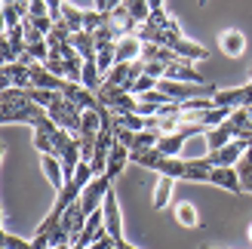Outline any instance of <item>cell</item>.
I'll list each match as a JSON object with an SVG mask.
<instances>
[{
  "label": "cell",
  "instance_id": "obj_1",
  "mask_svg": "<svg viewBox=\"0 0 252 249\" xmlns=\"http://www.w3.org/2000/svg\"><path fill=\"white\" fill-rule=\"evenodd\" d=\"M46 108L34 105L28 93L19 90V86H9L0 95V123L3 126H12V123H28V126H37L40 120H46Z\"/></svg>",
  "mask_w": 252,
  "mask_h": 249
},
{
  "label": "cell",
  "instance_id": "obj_2",
  "mask_svg": "<svg viewBox=\"0 0 252 249\" xmlns=\"http://www.w3.org/2000/svg\"><path fill=\"white\" fill-rule=\"evenodd\" d=\"M135 34H138L142 43H157V46H169V49H175V43L185 37L182 28H179V22H175L166 9H154L148 16V22Z\"/></svg>",
  "mask_w": 252,
  "mask_h": 249
},
{
  "label": "cell",
  "instance_id": "obj_3",
  "mask_svg": "<svg viewBox=\"0 0 252 249\" xmlns=\"http://www.w3.org/2000/svg\"><path fill=\"white\" fill-rule=\"evenodd\" d=\"M46 114L53 117V120L59 123L62 129H68V132L74 135V139H77V132H80V123H83V114H86V111H83L80 105H74L71 98H65V95L59 93V98H56V102L46 108Z\"/></svg>",
  "mask_w": 252,
  "mask_h": 249
},
{
  "label": "cell",
  "instance_id": "obj_4",
  "mask_svg": "<svg viewBox=\"0 0 252 249\" xmlns=\"http://www.w3.org/2000/svg\"><path fill=\"white\" fill-rule=\"evenodd\" d=\"M108 194H111V179H108V176H95V179L83 188V194H80L83 213H86V216L98 213V209L105 206V197H108Z\"/></svg>",
  "mask_w": 252,
  "mask_h": 249
},
{
  "label": "cell",
  "instance_id": "obj_5",
  "mask_svg": "<svg viewBox=\"0 0 252 249\" xmlns=\"http://www.w3.org/2000/svg\"><path fill=\"white\" fill-rule=\"evenodd\" d=\"M25 53H28V46H25V31H22V28L3 31V40H0V56H3V65L19 62Z\"/></svg>",
  "mask_w": 252,
  "mask_h": 249
},
{
  "label": "cell",
  "instance_id": "obj_6",
  "mask_svg": "<svg viewBox=\"0 0 252 249\" xmlns=\"http://www.w3.org/2000/svg\"><path fill=\"white\" fill-rule=\"evenodd\" d=\"M102 213H105V228L108 234L114 240H123V218H120V200H117V194L114 188H111V194L105 197V206H102Z\"/></svg>",
  "mask_w": 252,
  "mask_h": 249
},
{
  "label": "cell",
  "instance_id": "obj_7",
  "mask_svg": "<svg viewBox=\"0 0 252 249\" xmlns=\"http://www.w3.org/2000/svg\"><path fill=\"white\" fill-rule=\"evenodd\" d=\"M31 86H37V90H53V93H62L68 86V80H62L59 74H53L43 62H37V65L31 68Z\"/></svg>",
  "mask_w": 252,
  "mask_h": 249
},
{
  "label": "cell",
  "instance_id": "obj_8",
  "mask_svg": "<svg viewBox=\"0 0 252 249\" xmlns=\"http://www.w3.org/2000/svg\"><path fill=\"white\" fill-rule=\"evenodd\" d=\"M243 154H246V145H243L240 139H234L231 145L219 148V151H209L206 157L212 160V166H237V163L243 160Z\"/></svg>",
  "mask_w": 252,
  "mask_h": 249
},
{
  "label": "cell",
  "instance_id": "obj_9",
  "mask_svg": "<svg viewBox=\"0 0 252 249\" xmlns=\"http://www.w3.org/2000/svg\"><path fill=\"white\" fill-rule=\"evenodd\" d=\"M209 182L219 185V188H224V191H231V194H243V182H240L237 166H216Z\"/></svg>",
  "mask_w": 252,
  "mask_h": 249
},
{
  "label": "cell",
  "instance_id": "obj_10",
  "mask_svg": "<svg viewBox=\"0 0 252 249\" xmlns=\"http://www.w3.org/2000/svg\"><path fill=\"white\" fill-rule=\"evenodd\" d=\"M108 25L117 31V37H126V34H135V31H138V22L132 19V12L126 9L123 3H120L117 9L108 12Z\"/></svg>",
  "mask_w": 252,
  "mask_h": 249
},
{
  "label": "cell",
  "instance_id": "obj_11",
  "mask_svg": "<svg viewBox=\"0 0 252 249\" xmlns=\"http://www.w3.org/2000/svg\"><path fill=\"white\" fill-rule=\"evenodd\" d=\"M166 80H182V83H206L203 74L194 71V62H185V59H175L172 65L166 68Z\"/></svg>",
  "mask_w": 252,
  "mask_h": 249
},
{
  "label": "cell",
  "instance_id": "obj_12",
  "mask_svg": "<svg viewBox=\"0 0 252 249\" xmlns=\"http://www.w3.org/2000/svg\"><path fill=\"white\" fill-rule=\"evenodd\" d=\"M9 86L28 90V86H31V68H28V65H22V62L3 65V90H9Z\"/></svg>",
  "mask_w": 252,
  "mask_h": 249
},
{
  "label": "cell",
  "instance_id": "obj_13",
  "mask_svg": "<svg viewBox=\"0 0 252 249\" xmlns=\"http://www.w3.org/2000/svg\"><path fill=\"white\" fill-rule=\"evenodd\" d=\"M142 49H145V43L138 40V34H126V37L117 40V62H123V65L138 62L142 59Z\"/></svg>",
  "mask_w": 252,
  "mask_h": 249
},
{
  "label": "cell",
  "instance_id": "obj_14",
  "mask_svg": "<svg viewBox=\"0 0 252 249\" xmlns=\"http://www.w3.org/2000/svg\"><path fill=\"white\" fill-rule=\"evenodd\" d=\"M172 98L166 95V93H160V90H151V93H145V95H138V111L135 114H142V117H154L157 111L163 108V105H169Z\"/></svg>",
  "mask_w": 252,
  "mask_h": 249
},
{
  "label": "cell",
  "instance_id": "obj_15",
  "mask_svg": "<svg viewBox=\"0 0 252 249\" xmlns=\"http://www.w3.org/2000/svg\"><path fill=\"white\" fill-rule=\"evenodd\" d=\"M126 163H129V148H123L114 142V148H111V154H108V166H105V176L114 182L120 172L126 169Z\"/></svg>",
  "mask_w": 252,
  "mask_h": 249
},
{
  "label": "cell",
  "instance_id": "obj_16",
  "mask_svg": "<svg viewBox=\"0 0 252 249\" xmlns=\"http://www.w3.org/2000/svg\"><path fill=\"white\" fill-rule=\"evenodd\" d=\"M40 166H43V176L46 182L56 188V194L65 188V166H62V160L59 157H40Z\"/></svg>",
  "mask_w": 252,
  "mask_h": 249
},
{
  "label": "cell",
  "instance_id": "obj_17",
  "mask_svg": "<svg viewBox=\"0 0 252 249\" xmlns=\"http://www.w3.org/2000/svg\"><path fill=\"white\" fill-rule=\"evenodd\" d=\"M212 160L209 157H191L188 160V169H185V179L188 182H209L212 179Z\"/></svg>",
  "mask_w": 252,
  "mask_h": 249
},
{
  "label": "cell",
  "instance_id": "obj_18",
  "mask_svg": "<svg viewBox=\"0 0 252 249\" xmlns=\"http://www.w3.org/2000/svg\"><path fill=\"white\" fill-rule=\"evenodd\" d=\"M203 139H206V148H209V151H219V148H224V145H231V142L237 139V135H234V126H231L228 120H224L221 126H216V129H209V132L203 135Z\"/></svg>",
  "mask_w": 252,
  "mask_h": 249
},
{
  "label": "cell",
  "instance_id": "obj_19",
  "mask_svg": "<svg viewBox=\"0 0 252 249\" xmlns=\"http://www.w3.org/2000/svg\"><path fill=\"white\" fill-rule=\"evenodd\" d=\"M71 46L80 53L83 62H95V53H98V49H95V34H93V31H77V34L71 37Z\"/></svg>",
  "mask_w": 252,
  "mask_h": 249
},
{
  "label": "cell",
  "instance_id": "obj_20",
  "mask_svg": "<svg viewBox=\"0 0 252 249\" xmlns=\"http://www.w3.org/2000/svg\"><path fill=\"white\" fill-rule=\"evenodd\" d=\"M172 53L179 56V59H185V62H203V59H209V49L194 43V40H188V37H182V40L175 43Z\"/></svg>",
  "mask_w": 252,
  "mask_h": 249
},
{
  "label": "cell",
  "instance_id": "obj_21",
  "mask_svg": "<svg viewBox=\"0 0 252 249\" xmlns=\"http://www.w3.org/2000/svg\"><path fill=\"white\" fill-rule=\"evenodd\" d=\"M219 46H221V53L224 56H243V46H246V40H243V31H224L221 37H219Z\"/></svg>",
  "mask_w": 252,
  "mask_h": 249
},
{
  "label": "cell",
  "instance_id": "obj_22",
  "mask_svg": "<svg viewBox=\"0 0 252 249\" xmlns=\"http://www.w3.org/2000/svg\"><path fill=\"white\" fill-rule=\"evenodd\" d=\"M105 80L129 93V86H132V62H129V65H123V62H117V65L108 71V77H105Z\"/></svg>",
  "mask_w": 252,
  "mask_h": 249
},
{
  "label": "cell",
  "instance_id": "obj_23",
  "mask_svg": "<svg viewBox=\"0 0 252 249\" xmlns=\"http://www.w3.org/2000/svg\"><path fill=\"white\" fill-rule=\"evenodd\" d=\"M129 160L132 163H138V166H145V169H160V163H163V154L157 151V148H148V151H129Z\"/></svg>",
  "mask_w": 252,
  "mask_h": 249
},
{
  "label": "cell",
  "instance_id": "obj_24",
  "mask_svg": "<svg viewBox=\"0 0 252 249\" xmlns=\"http://www.w3.org/2000/svg\"><path fill=\"white\" fill-rule=\"evenodd\" d=\"M212 102H216L219 108H240L243 105V86H234V90H219L216 95H212Z\"/></svg>",
  "mask_w": 252,
  "mask_h": 249
},
{
  "label": "cell",
  "instance_id": "obj_25",
  "mask_svg": "<svg viewBox=\"0 0 252 249\" xmlns=\"http://www.w3.org/2000/svg\"><path fill=\"white\" fill-rule=\"evenodd\" d=\"M172 188H175V179H169V176H160V179H157V188H154V209H166V206H169Z\"/></svg>",
  "mask_w": 252,
  "mask_h": 249
},
{
  "label": "cell",
  "instance_id": "obj_26",
  "mask_svg": "<svg viewBox=\"0 0 252 249\" xmlns=\"http://www.w3.org/2000/svg\"><path fill=\"white\" fill-rule=\"evenodd\" d=\"M102 83H105V77H102V71H98V65H95V62H86V65H83V77H80V86H86L90 93H98V90H102Z\"/></svg>",
  "mask_w": 252,
  "mask_h": 249
},
{
  "label": "cell",
  "instance_id": "obj_27",
  "mask_svg": "<svg viewBox=\"0 0 252 249\" xmlns=\"http://www.w3.org/2000/svg\"><path fill=\"white\" fill-rule=\"evenodd\" d=\"M22 22H25L22 6L16 3V0H3V31H9V28H22Z\"/></svg>",
  "mask_w": 252,
  "mask_h": 249
},
{
  "label": "cell",
  "instance_id": "obj_28",
  "mask_svg": "<svg viewBox=\"0 0 252 249\" xmlns=\"http://www.w3.org/2000/svg\"><path fill=\"white\" fill-rule=\"evenodd\" d=\"M185 169H188V160L185 157H163L160 163V176H169V179H185Z\"/></svg>",
  "mask_w": 252,
  "mask_h": 249
},
{
  "label": "cell",
  "instance_id": "obj_29",
  "mask_svg": "<svg viewBox=\"0 0 252 249\" xmlns=\"http://www.w3.org/2000/svg\"><path fill=\"white\" fill-rule=\"evenodd\" d=\"M83 16H86V12H83V9H77L74 3H65V6H62V22H65L74 34L83 31Z\"/></svg>",
  "mask_w": 252,
  "mask_h": 249
},
{
  "label": "cell",
  "instance_id": "obj_30",
  "mask_svg": "<svg viewBox=\"0 0 252 249\" xmlns=\"http://www.w3.org/2000/svg\"><path fill=\"white\" fill-rule=\"evenodd\" d=\"M175 221H179L182 228H197V221H200V216H197V209H194V203H179L175 206Z\"/></svg>",
  "mask_w": 252,
  "mask_h": 249
},
{
  "label": "cell",
  "instance_id": "obj_31",
  "mask_svg": "<svg viewBox=\"0 0 252 249\" xmlns=\"http://www.w3.org/2000/svg\"><path fill=\"white\" fill-rule=\"evenodd\" d=\"M25 93H28V98H31L34 105H40V108H49L59 98V93H53V90H37V86H28Z\"/></svg>",
  "mask_w": 252,
  "mask_h": 249
},
{
  "label": "cell",
  "instance_id": "obj_32",
  "mask_svg": "<svg viewBox=\"0 0 252 249\" xmlns=\"http://www.w3.org/2000/svg\"><path fill=\"white\" fill-rule=\"evenodd\" d=\"M114 126L142 132V129H145V117H142V114H114Z\"/></svg>",
  "mask_w": 252,
  "mask_h": 249
},
{
  "label": "cell",
  "instance_id": "obj_33",
  "mask_svg": "<svg viewBox=\"0 0 252 249\" xmlns=\"http://www.w3.org/2000/svg\"><path fill=\"white\" fill-rule=\"evenodd\" d=\"M160 145V132H151V129H142L135 135V145L132 151H148V148H157Z\"/></svg>",
  "mask_w": 252,
  "mask_h": 249
},
{
  "label": "cell",
  "instance_id": "obj_34",
  "mask_svg": "<svg viewBox=\"0 0 252 249\" xmlns=\"http://www.w3.org/2000/svg\"><path fill=\"white\" fill-rule=\"evenodd\" d=\"M0 249H34V243L16 237L12 231H3V234H0Z\"/></svg>",
  "mask_w": 252,
  "mask_h": 249
},
{
  "label": "cell",
  "instance_id": "obj_35",
  "mask_svg": "<svg viewBox=\"0 0 252 249\" xmlns=\"http://www.w3.org/2000/svg\"><path fill=\"white\" fill-rule=\"evenodd\" d=\"M157 83H160L157 77H151V74H142V77H138V80L129 86V93L138 98V95H145V93H151V90H157Z\"/></svg>",
  "mask_w": 252,
  "mask_h": 249
},
{
  "label": "cell",
  "instance_id": "obj_36",
  "mask_svg": "<svg viewBox=\"0 0 252 249\" xmlns=\"http://www.w3.org/2000/svg\"><path fill=\"white\" fill-rule=\"evenodd\" d=\"M237 172H240V182H243V191L252 194V157L243 154V160L237 163Z\"/></svg>",
  "mask_w": 252,
  "mask_h": 249
},
{
  "label": "cell",
  "instance_id": "obj_37",
  "mask_svg": "<svg viewBox=\"0 0 252 249\" xmlns=\"http://www.w3.org/2000/svg\"><path fill=\"white\" fill-rule=\"evenodd\" d=\"M135 135H138V132H132V129L114 126V142H117V145H123V148H129V151H132V145H135Z\"/></svg>",
  "mask_w": 252,
  "mask_h": 249
},
{
  "label": "cell",
  "instance_id": "obj_38",
  "mask_svg": "<svg viewBox=\"0 0 252 249\" xmlns=\"http://www.w3.org/2000/svg\"><path fill=\"white\" fill-rule=\"evenodd\" d=\"M166 68L169 65H163V62H145V74H151V77H157V80L166 77Z\"/></svg>",
  "mask_w": 252,
  "mask_h": 249
},
{
  "label": "cell",
  "instance_id": "obj_39",
  "mask_svg": "<svg viewBox=\"0 0 252 249\" xmlns=\"http://www.w3.org/2000/svg\"><path fill=\"white\" fill-rule=\"evenodd\" d=\"M86 249H117V240L111 237V234H105V237H98L93 246H86Z\"/></svg>",
  "mask_w": 252,
  "mask_h": 249
},
{
  "label": "cell",
  "instance_id": "obj_40",
  "mask_svg": "<svg viewBox=\"0 0 252 249\" xmlns=\"http://www.w3.org/2000/svg\"><path fill=\"white\" fill-rule=\"evenodd\" d=\"M93 9H98V12H111V6H108V0H93Z\"/></svg>",
  "mask_w": 252,
  "mask_h": 249
},
{
  "label": "cell",
  "instance_id": "obj_41",
  "mask_svg": "<svg viewBox=\"0 0 252 249\" xmlns=\"http://www.w3.org/2000/svg\"><path fill=\"white\" fill-rule=\"evenodd\" d=\"M148 6H151V12H154V9H163V0H148Z\"/></svg>",
  "mask_w": 252,
  "mask_h": 249
},
{
  "label": "cell",
  "instance_id": "obj_42",
  "mask_svg": "<svg viewBox=\"0 0 252 249\" xmlns=\"http://www.w3.org/2000/svg\"><path fill=\"white\" fill-rule=\"evenodd\" d=\"M117 249H135V246H132V243H126V237H123V240H117Z\"/></svg>",
  "mask_w": 252,
  "mask_h": 249
},
{
  "label": "cell",
  "instance_id": "obj_43",
  "mask_svg": "<svg viewBox=\"0 0 252 249\" xmlns=\"http://www.w3.org/2000/svg\"><path fill=\"white\" fill-rule=\"evenodd\" d=\"M120 3H123V0H108V6H111V9H117Z\"/></svg>",
  "mask_w": 252,
  "mask_h": 249
},
{
  "label": "cell",
  "instance_id": "obj_44",
  "mask_svg": "<svg viewBox=\"0 0 252 249\" xmlns=\"http://www.w3.org/2000/svg\"><path fill=\"white\" fill-rule=\"evenodd\" d=\"M203 249H212V246H203Z\"/></svg>",
  "mask_w": 252,
  "mask_h": 249
},
{
  "label": "cell",
  "instance_id": "obj_45",
  "mask_svg": "<svg viewBox=\"0 0 252 249\" xmlns=\"http://www.w3.org/2000/svg\"><path fill=\"white\" fill-rule=\"evenodd\" d=\"M249 237H252V231H249Z\"/></svg>",
  "mask_w": 252,
  "mask_h": 249
},
{
  "label": "cell",
  "instance_id": "obj_46",
  "mask_svg": "<svg viewBox=\"0 0 252 249\" xmlns=\"http://www.w3.org/2000/svg\"><path fill=\"white\" fill-rule=\"evenodd\" d=\"M249 77H252V71H249Z\"/></svg>",
  "mask_w": 252,
  "mask_h": 249
},
{
  "label": "cell",
  "instance_id": "obj_47",
  "mask_svg": "<svg viewBox=\"0 0 252 249\" xmlns=\"http://www.w3.org/2000/svg\"><path fill=\"white\" fill-rule=\"evenodd\" d=\"M249 83H252V77H249Z\"/></svg>",
  "mask_w": 252,
  "mask_h": 249
}]
</instances>
